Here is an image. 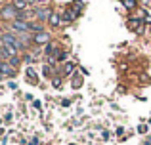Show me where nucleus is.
<instances>
[{"mask_svg":"<svg viewBox=\"0 0 151 145\" xmlns=\"http://www.w3.org/2000/svg\"><path fill=\"white\" fill-rule=\"evenodd\" d=\"M17 17H19V11L12 4H6V6L0 8V19L2 21H15Z\"/></svg>","mask_w":151,"mask_h":145,"instance_id":"obj_1","label":"nucleus"},{"mask_svg":"<svg viewBox=\"0 0 151 145\" xmlns=\"http://www.w3.org/2000/svg\"><path fill=\"white\" fill-rule=\"evenodd\" d=\"M2 46H10V48H15V50H23V44L19 42L17 34H14V33H4L2 34Z\"/></svg>","mask_w":151,"mask_h":145,"instance_id":"obj_2","label":"nucleus"},{"mask_svg":"<svg viewBox=\"0 0 151 145\" xmlns=\"http://www.w3.org/2000/svg\"><path fill=\"white\" fill-rule=\"evenodd\" d=\"M52 14H54V11H52L50 8H46V6H40V8H37V10H35V17H37L40 23H44V21H50Z\"/></svg>","mask_w":151,"mask_h":145,"instance_id":"obj_3","label":"nucleus"},{"mask_svg":"<svg viewBox=\"0 0 151 145\" xmlns=\"http://www.w3.org/2000/svg\"><path fill=\"white\" fill-rule=\"evenodd\" d=\"M33 42H35L37 46H46V44H50V33H46V31L33 33Z\"/></svg>","mask_w":151,"mask_h":145,"instance_id":"obj_4","label":"nucleus"},{"mask_svg":"<svg viewBox=\"0 0 151 145\" xmlns=\"http://www.w3.org/2000/svg\"><path fill=\"white\" fill-rule=\"evenodd\" d=\"M77 17H78V11L75 10L73 6L65 8V11H63V25H67V23H73Z\"/></svg>","mask_w":151,"mask_h":145,"instance_id":"obj_5","label":"nucleus"},{"mask_svg":"<svg viewBox=\"0 0 151 145\" xmlns=\"http://www.w3.org/2000/svg\"><path fill=\"white\" fill-rule=\"evenodd\" d=\"M10 27H12V33L14 34L27 33V31H29V23H25V21H12Z\"/></svg>","mask_w":151,"mask_h":145,"instance_id":"obj_6","label":"nucleus"},{"mask_svg":"<svg viewBox=\"0 0 151 145\" xmlns=\"http://www.w3.org/2000/svg\"><path fill=\"white\" fill-rule=\"evenodd\" d=\"M0 74H6V76H15V69L12 67L10 63H6V61H0Z\"/></svg>","mask_w":151,"mask_h":145,"instance_id":"obj_7","label":"nucleus"},{"mask_svg":"<svg viewBox=\"0 0 151 145\" xmlns=\"http://www.w3.org/2000/svg\"><path fill=\"white\" fill-rule=\"evenodd\" d=\"M10 4H12V6H14L17 11H19V14L27 11V8H29V2H27V0H12Z\"/></svg>","mask_w":151,"mask_h":145,"instance_id":"obj_8","label":"nucleus"},{"mask_svg":"<svg viewBox=\"0 0 151 145\" xmlns=\"http://www.w3.org/2000/svg\"><path fill=\"white\" fill-rule=\"evenodd\" d=\"M142 25H144V17H130L128 19V27L134 29V31H138Z\"/></svg>","mask_w":151,"mask_h":145,"instance_id":"obj_9","label":"nucleus"},{"mask_svg":"<svg viewBox=\"0 0 151 145\" xmlns=\"http://www.w3.org/2000/svg\"><path fill=\"white\" fill-rule=\"evenodd\" d=\"M48 23H50L52 27H59V25H63V21H61V15H59V14H55V11H54Z\"/></svg>","mask_w":151,"mask_h":145,"instance_id":"obj_10","label":"nucleus"},{"mask_svg":"<svg viewBox=\"0 0 151 145\" xmlns=\"http://www.w3.org/2000/svg\"><path fill=\"white\" fill-rule=\"evenodd\" d=\"M55 52H58V46H55L54 42H50V44L44 46V54H46L48 57H52V54H55Z\"/></svg>","mask_w":151,"mask_h":145,"instance_id":"obj_11","label":"nucleus"},{"mask_svg":"<svg viewBox=\"0 0 151 145\" xmlns=\"http://www.w3.org/2000/svg\"><path fill=\"white\" fill-rule=\"evenodd\" d=\"M29 31H35V33H40V31H44V27H42V23L29 21Z\"/></svg>","mask_w":151,"mask_h":145,"instance_id":"obj_12","label":"nucleus"},{"mask_svg":"<svg viewBox=\"0 0 151 145\" xmlns=\"http://www.w3.org/2000/svg\"><path fill=\"white\" fill-rule=\"evenodd\" d=\"M73 71H75V63H73V61H65V63H63V73L71 74Z\"/></svg>","mask_w":151,"mask_h":145,"instance_id":"obj_13","label":"nucleus"},{"mask_svg":"<svg viewBox=\"0 0 151 145\" xmlns=\"http://www.w3.org/2000/svg\"><path fill=\"white\" fill-rule=\"evenodd\" d=\"M27 78H29V82H33V84H37V73H35V69L33 67H29L27 69Z\"/></svg>","mask_w":151,"mask_h":145,"instance_id":"obj_14","label":"nucleus"},{"mask_svg":"<svg viewBox=\"0 0 151 145\" xmlns=\"http://www.w3.org/2000/svg\"><path fill=\"white\" fill-rule=\"evenodd\" d=\"M8 63H10L14 69H17V67H19V63H21V57H19V56H15V57H10V59H8Z\"/></svg>","mask_w":151,"mask_h":145,"instance_id":"obj_15","label":"nucleus"},{"mask_svg":"<svg viewBox=\"0 0 151 145\" xmlns=\"http://www.w3.org/2000/svg\"><path fill=\"white\" fill-rule=\"evenodd\" d=\"M71 84H73V88H81V86H82V76H81V74H75Z\"/></svg>","mask_w":151,"mask_h":145,"instance_id":"obj_16","label":"nucleus"},{"mask_svg":"<svg viewBox=\"0 0 151 145\" xmlns=\"http://www.w3.org/2000/svg\"><path fill=\"white\" fill-rule=\"evenodd\" d=\"M55 59H58L59 63H61V61H65V59H67V52H65V50H58V56H55Z\"/></svg>","mask_w":151,"mask_h":145,"instance_id":"obj_17","label":"nucleus"},{"mask_svg":"<svg viewBox=\"0 0 151 145\" xmlns=\"http://www.w3.org/2000/svg\"><path fill=\"white\" fill-rule=\"evenodd\" d=\"M73 8H75V10L78 11V14H81V11H82V8H84V4H82V0H75V2H73Z\"/></svg>","mask_w":151,"mask_h":145,"instance_id":"obj_18","label":"nucleus"},{"mask_svg":"<svg viewBox=\"0 0 151 145\" xmlns=\"http://www.w3.org/2000/svg\"><path fill=\"white\" fill-rule=\"evenodd\" d=\"M122 4H124V8H126V10H132V8L136 6V0H124Z\"/></svg>","mask_w":151,"mask_h":145,"instance_id":"obj_19","label":"nucleus"},{"mask_svg":"<svg viewBox=\"0 0 151 145\" xmlns=\"http://www.w3.org/2000/svg\"><path fill=\"white\" fill-rule=\"evenodd\" d=\"M29 4H40V6H46L48 2H52V0H27Z\"/></svg>","mask_w":151,"mask_h":145,"instance_id":"obj_20","label":"nucleus"},{"mask_svg":"<svg viewBox=\"0 0 151 145\" xmlns=\"http://www.w3.org/2000/svg\"><path fill=\"white\" fill-rule=\"evenodd\" d=\"M42 73H44V76H52V67H50V65H44Z\"/></svg>","mask_w":151,"mask_h":145,"instance_id":"obj_21","label":"nucleus"},{"mask_svg":"<svg viewBox=\"0 0 151 145\" xmlns=\"http://www.w3.org/2000/svg\"><path fill=\"white\" fill-rule=\"evenodd\" d=\"M52 84H54V88H61V80H59V76H54Z\"/></svg>","mask_w":151,"mask_h":145,"instance_id":"obj_22","label":"nucleus"},{"mask_svg":"<svg viewBox=\"0 0 151 145\" xmlns=\"http://www.w3.org/2000/svg\"><path fill=\"white\" fill-rule=\"evenodd\" d=\"M23 61H25V63H33V56H25Z\"/></svg>","mask_w":151,"mask_h":145,"instance_id":"obj_23","label":"nucleus"},{"mask_svg":"<svg viewBox=\"0 0 151 145\" xmlns=\"http://www.w3.org/2000/svg\"><path fill=\"white\" fill-rule=\"evenodd\" d=\"M144 23H145V25H151V15H145V17H144Z\"/></svg>","mask_w":151,"mask_h":145,"instance_id":"obj_24","label":"nucleus"},{"mask_svg":"<svg viewBox=\"0 0 151 145\" xmlns=\"http://www.w3.org/2000/svg\"><path fill=\"white\" fill-rule=\"evenodd\" d=\"M37 143H38V139H37V138H33V141H31L29 145H37Z\"/></svg>","mask_w":151,"mask_h":145,"instance_id":"obj_25","label":"nucleus"},{"mask_svg":"<svg viewBox=\"0 0 151 145\" xmlns=\"http://www.w3.org/2000/svg\"><path fill=\"white\" fill-rule=\"evenodd\" d=\"M145 145H151V139H149V141H147V143H145Z\"/></svg>","mask_w":151,"mask_h":145,"instance_id":"obj_26","label":"nucleus"},{"mask_svg":"<svg viewBox=\"0 0 151 145\" xmlns=\"http://www.w3.org/2000/svg\"><path fill=\"white\" fill-rule=\"evenodd\" d=\"M2 78H4V76H2V74H0V80H2Z\"/></svg>","mask_w":151,"mask_h":145,"instance_id":"obj_27","label":"nucleus"}]
</instances>
